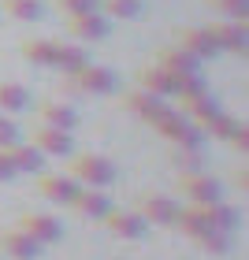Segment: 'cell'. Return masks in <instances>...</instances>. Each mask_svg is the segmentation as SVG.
<instances>
[{"instance_id":"cell-23","label":"cell","mask_w":249,"mask_h":260,"mask_svg":"<svg viewBox=\"0 0 249 260\" xmlns=\"http://www.w3.org/2000/svg\"><path fill=\"white\" fill-rule=\"evenodd\" d=\"M0 11L15 22H41L45 19V4L41 0H0Z\"/></svg>"},{"instance_id":"cell-16","label":"cell","mask_w":249,"mask_h":260,"mask_svg":"<svg viewBox=\"0 0 249 260\" xmlns=\"http://www.w3.org/2000/svg\"><path fill=\"white\" fill-rule=\"evenodd\" d=\"M34 112H38V123H49V126L71 130V134H75V126H78V112L71 108V104L56 101V97H45V101H38V104H34Z\"/></svg>"},{"instance_id":"cell-1","label":"cell","mask_w":249,"mask_h":260,"mask_svg":"<svg viewBox=\"0 0 249 260\" xmlns=\"http://www.w3.org/2000/svg\"><path fill=\"white\" fill-rule=\"evenodd\" d=\"M67 175L78 186L108 190V186L119 179V168H115V160L101 156V152H71V156H67Z\"/></svg>"},{"instance_id":"cell-24","label":"cell","mask_w":249,"mask_h":260,"mask_svg":"<svg viewBox=\"0 0 249 260\" xmlns=\"http://www.w3.org/2000/svg\"><path fill=\"white\" fill-rule=\"evenodd\" d=\"M89 63V52L82 49V45H56V71H64V75H75Z\"/></svg>"},{"instance_id":"cell-35","label":"cell","mask_w":249,"mask_h":260,"mask_svg":"<svg viewBox=\"0 0 249 260\" xmlns=\"http://www.w3.org/2000/svg\"><path fill=\"white\" fill-rule=\"evenodd\" d=\"M234 182H238V190H242V193L249 190V175H245V168H238V171H234Z\"/></svg>"},{"instance_id":"cell-12","label":"cell","mask_w":249,"mask_h":260,"mask_svg":"<svg viewBox=\"0 0 249 260\" xmlns=\"http://www.w3.org/2000/svg\"><path fill=\"white\" fill-rule=\"evenodd\" d=\"M67 208L75 212V216L89 219V223H101V219L108 216V212H112L115 205H112V197H108V193H101V190H89V186H82V190H78V197L71 201Z\"/></svg>"},{"instance_id":"cell-28","label":"cell","mask_w":249,"mask_h":260,"mask_svg":"<svg viewBox=\"0 0 249 260\" xmlns=\"http://www.w3.org/2000/svg\"><path fill=\"white\" fill-rule=\"evenodd\" d=\"M197 245L208 256H227L231 253V234L227 231H208V234H201V238H197Z\"/></svg>"},{"instance_id":"cell-9","label":"cell","mask_w":249,"mask_h":260,"mask_svg":"<svg viewBox=\"0 0 249 260\" xmlns=\"http://www.w3.org/2000/svg\"><path fill=\"white\" fill-rule=\"evenodd\" d=\"M175 45L186 49V52H194L201 63L212 60V56H220V41L212 38L208 26H182V30H175Z\"/></svg>"},{"instance_id":"cell-5","label":"cell","mask_w":249,"mask_h":260,"mask_svg":"<svg viewBox=\"0 0 249 260\" xmlns=\"http://www.w3.org/2000/svg\"><path fill=\"white\" fill-rule=\"evenodd\" d=\"M15 227L19 231H26L34 242H41V245H56V242H64V223L49 216V212H22V216L15 219Z\"/></svg>"},{"instance_id":"cell-21","label":"cell","mask_w":249,"mask_h":260,"mask_svg":"<svg viewBox=\"0 0 249 260\" xmlns=\"http://www.w3.org/2000/svg\"><path fill=\"white\" fill-rule=\"evenodd\" d=\"M56 45L60 41H49V38H26L19 45V52H22V60L34 63V67H52L56 63Z\"/></svg>"},{"instance_id":"cell-31","label":"cell","mask_w":249,"mask_h":260,"mask_svg":"<svg viewBox=\"0 0 249 260\" xmlns=\"http://www.w3.org/2000/svg\"><path fill=\"white\" fill-rule=\"evenodd\" d=\"M56 8L64 11V15H82V11H97L101 0H52Z\"/></svg>"},{"instance_id":"cell-30","label":"cell","mask_w":249,"mask_h":260,"mask_svg":"<svg viewBox=\"0 0 249 260\" xmlns=\"http://www.w3.org/2000/svg\"><path fill=\"white\" fill-rule=\"evenodd\" d=\"M171 160L179 171H201V149H175Z\"/></svg>"},{"instance_id":"cell-10","label":"cell","mask_w":249,"mask_h":260,"mask_svg":"<svg viewBox=\"0 0 249 260\" xmlns=\"http://www.w3.org/2000/svg\"><path fill=\"white\" fill-rule=\"evenodd\" d=\"M78 190H82V186L71 179L67 171H60V175L41 171V175H38V193H41L45 201H52V205H64V208H67L71 201L78 197Z\"/></svg>"},{"instance_id":"cell-19","label":"cell","mask_w":249,"mask_h":260,"mask_svg":"<svg viewBox=\"0 0 249 260\" xmlns=\"http://www.w3.org/2000/svg\"><path fill=\"white\" fill-rule=\"evenodd\" d=\"M8 156L15 164L19 175H41L45 171V152L38 145H30V141H15V145H8Z\"/></svg>"},{"instance_id":"cell-22","label":"cell","mask_w":249,"mask_h":260,"mask_svg":"<svg viewBox=\"0 0 249 260\" xmlns=\"http://www.w3.org/2000/svg\"><path fill=\"white\" fill-rule=\"evenodd\" d=\"M34 104L30 89L19 86V82H0V112L4 115H15V112H26Z\"/></svg>"},{"instance_id":"cell-8","label":"cell","mask_w":249,"mask_h":260,"mask_svg":"<svg viewBox=\"0 0 249 260\" xmlns=\"http://www.w3.org/2000/svg\"><path fill=\"white\" fill-rule=\"evenodd\" d=\"M134 212L149 223V227H171V223H175V212H179V201H175V197H164V193H141Z\"/></svg>"},{"instance_id":"cell-29","label":"cell","mask_w":249,"mask_h":260,"mask_svg":"<svg viewBox=\"0 0 249 260\" xmlns=\"http://www.w3.org/2000/svg\"><path fill=\"white\" fill-rule=\"evenodd\" d=\"M208 8L223 19H238V22L249 19V0H208Z\"/></svg>"},{"instance_id":"cell-11","label":"cell","mask_w":249,"mask_h":260,"mask_svg":"<svg viewBox=\"0 0 249 260\" xmlns=\"http://www.w3.org/2000/svg\"><path fill=\"white\" fill-rule=\"evenodd\" d=\"M101 227H108L115 238H123V242H141L149 234V223L138 216V212H123V208H112L108 216L101 219Z\"/></svg>"},{"instance_id":"cell-6","label":"cell","mask_w":249,"mask_h":260,"mask_svg":"<svg viewBox=\"0 0 249 260\" xmlns=\"http://www.w3.org/2000/svg\"><path fill=\"white\" fill-rule=\"evenodd\" d=\"M64 26L75 41H104L112 34V22L108 15L101 11H82V15H64Z\"/></svg>"},{"instance_id":"cell-4","label":"cell","mask_w":249,"mask_h":260,"mask_svg":"<svg viewBox=\"0 0 249 260\" xmlns=\"http://www.w3.org/2000/svg\"><path fill=\"white\" fill-rule=\"evenodd\" d=\"M179 193L186 197V205H212V201H223V186L220 179H212L205 171H179Z\"/></svg>"},{"instance_id":"cell-32","label":"cell","mask_w":249,"mask_h":260,"mask_svg":"<svg viewBox=\"0 0 249 260\" xmlns=\"http://www.w3.org/2000/svg\"><path fill=\"white\" fill-rule=\"evenodd\" d=\"M19 141V123L11 119V115L0 112V149H8V145H15Z\"/></svg>"},{"instance_id":"cell-14","label":"cell","mask_w":249,"mask_h":260,"mask_svg":"<svg viewBox=\"0 0 249 260\" xmlns=\"http://www.w3.org/2000/svg\"><path fill=\"white\" fill-rule=\"evenodd\" d=\"M123 108L130 115H138L141 123H152V119H160L164 112H171V104L157 97V93H145V89H134V93H127L123 97Z\"/></svg>"},{"instance_id":"cell-25","label":"cell","mask_w":249,"mask_h":260,"mask_svg":"<svg viewBox=\"0 0 249 260\" xmlns=\"http://www.w3.org/2000/svg\"><path fill=\"white\" fill-rule=\"evenodd\" d=\"M216 112H223V104L212 97V89L208 93H201V97H194V101H182V115H190L197 126L205 123V119H212Z\"/></svg>"},{"instance_id":"cell-26","label":"cell","mask_w":249,"mask_h":260,"mask_svg":"<svg viewBox=\"0 0 249 260\" xmlns=\"http://www.w3.org/2000/svg\"><path fill=\"white\" fill-rule=\"evenodd\" d=\"M234 126H238V119H234V115H227V112H216L212 119L201 123L205 138H216V141H227V138L234 134Z\"/></svg>"},{"instance_id":"cell-18","label":"cell","mask_w":249,"mask_h":260,"mask_svg":"<svg viewBox=\"0 0 249 260\" xmlns=\"http://www.w3.org/2000/svg\"><path fill=\"white\" fill-rule=\"evenodd\" d=\"M152 63H160L164 71H171V75H194V71H201V60H197L194 52L179 49V45H164Z\"/></svg>"},{"instance_id":"cell-3","label":"cell","mask_w":249,"mask_h":260,"mask_svg":"<svg viewBox=\"0 0 249 260\" xmlns=\"http://www.w3.org/2000/svg\"><path fill=\"white\" fill-rule=\"evenodd\" d=\"M149 126L157 130L164 141H171L175 149H201V145H205V130H201L194 119H190V115L175 112V108H171V112H164L160 119H152Z\"/></svg>"},{"instance_id":"cell-34","label":"cell","mask_w":249,"mask_h":260,"mask_svg":"<svg viewBox=\"0 0 249 260\" xmlns=\"http://www.w3.org/2000/svg\"><path fill=\"white\" fill-rule=\"evenodd\" d=\"M11 179H19V171H15V164H11L8 149H0V182H11Z\"/></svg>"},{"instance_id":"cell-15","label":"cell","mask_w":249,"mask_h":260,"mask_svg":"<svg viewBox=\"0 0 249 260\" xmlns=\"http://www.w3.org/2000/svg\"><path fill=\"white\" fill-rule=\"evenodd\" d=\"M208 30H212V38L220 41V52L245 56V49H249V30H245V22L227 19V22H212Z\"/></svg>"},{"instance_id":"cell-13","label":"cell","mask_w":249,"mask_h":260,"mask_svg":"<svg viewBox=\"0 0 249 260\" xmlns=\"http://www.w3.org/2000/svg\"><path fill=\"white\" fill-rule=\"evenodd\" d=\"M138 86L145 89V93H157V97L164 101H171L175 97V86H179V75H171V71H164L160 63H145V67H138Z\"/></svg>"},{"instance_id":"cell-2","label":"cell","mask_w":249,"mask_h":260,"mask_svg":"<svg viewBox=\"0 0 249 260\" xmlns=\"http://www.w3.org/2000/svg\"><path fill=\"white\" fill-rule=\"evenodd\" d=\"M64 89L71 93H86V97H112L119 93V75L112 67H101V63H86L75 75H64Z\"/></svg>"},{"instance_id":"cell-27","label":"cell","mask_w":249,"mask_h":260,"mask_svg":"<svg viewBox=\"0 0 249 260\" xmlns=\"http://www.w3.org/2000/svg\"><path fill=\"white\" fill-rule=\"evenodd\" d=\"M101 15L108 19H138L141 15V0H101Z\"/></svg>"},{"instance_id":"cell-36","label":"cell","mask_w":249,"mask_h":260,"mask_svg":"<svg viewBox=\"0 0 249 260\" xmlns=\"http://www.w3.org/2000/svg\"><path fill=\"white\" fill-rule=\"evenodd\" d=\"M38 260H41V256H38Z\"/></svg>"},{"instance_id":"cell-7","label":"cell","mask_w":249,"mask_h":260,"mask_svg":"<svg viewBox=\"0 0 249 260\" xmlns=\"http://www.w3.org/2000/svg\"><path fill=\"white\" fill-rule=\"evenodd\" d=\"M30 145H38L45 156H71L75 152V134L71 130H60V126H49V123H38L30 134Z\"/></svg>"},{"instance_id":"cell-17","label":"cell","mask_w":249,"mask_h":260,"mask_svg":"<svg viewBox=\"0 0 249 260\" xmlns=\"http://www.w3.org/2000/svg\"><path fill=\"white\" fill-rule=\"evenodd\" d=\"M0 249H4L11 260H38L45 245H41V242H34L26 231L8 227V231H0Z\"/></svg>"},{"instance_id":"cell-20","label":"cell","mask_w":249,"mask_h":260,"mask_svg":"<svg viewBox=\"0 0 249 260\" xmlns=\"http://www.w3.org/2000/svg\"><path fill=\"white\" fill-rule=\"evenodd\" d=\"M201 208V216H205V223L212 231H238V223H242V216H238V208H231V205H223V201H212V205H197Z\"/></svg>"},{"instance_id":"cell-33","label":"cell","mask_w":249,"mask_h":260,"mask_svg":"<svg viewBox=\"0 0 249 260\" xmlns=\"http://www.w3.org/2000/svg\"><path fill=\"white\" fill-rule=\"evenodd\" d=\"M227 145H231L234 152H242V156L249 152V126H245V123H238V126H234V134L227 138Z\"/></svg>"}]
</instances>
